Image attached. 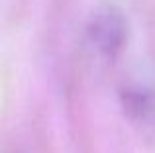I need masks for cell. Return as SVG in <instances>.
Wrapping results in <instances>:
<instances>
[{
    "label": "cell",
    "instance_id": "cell-1",
    "mask_svg": "<svg viewBox=\"0 0 155 153\" xmlns=\"http://www.w3.org/2000/svg\"><path fill=\"white\" fill-rule=\"evenodd\" d=\"M87 39L100 57H118L128 39V22L124 14L114 6L98 8L87 24Z\"/></svg>",
    "mask_w": 155,
    "mask_h": 153
},
{
    "label": "cell",
    "instance_id": "cell-2",
    "mask_svg": "<svg viewBox=\"0 0 155 153\" xmlns=\"http://www.w3.org/2000/svg\"><path fill=\"white\" fill-rule=\"evenodd\" d=\"M124 116L140 134L155 138V88L132 84L120 92Z\"/></svg>",
    "mask_w": 155,
    "mask_h": 153
}]
</instances>
